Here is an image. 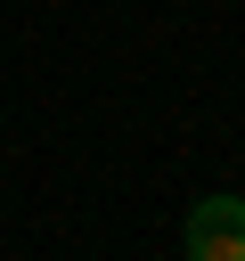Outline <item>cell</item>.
Wrapping results in <instances>:
<instances>
[{"label":"cell","mask_w":245,"mask_h":261,"mask_svg":"<svg viewBox=\"0 0 245 261\" xmlns=\"http://www.w3.org/2000/svg\"><path fill=\"white\" fill-rule=\"evenodd\" d=\"M188 261H245V196H204L188 204Z\"/></svg>","instance_id":"6da1fadb"}]
</instances>
